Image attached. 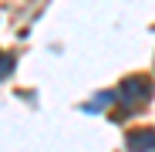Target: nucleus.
Listing matches in <instances>:
<instances>
[{
  "mask_svg": "<svg viewBox=\"0 0 155 152\" xmlns=\"http://www.w3.org/2000/svg\"><path fill=\"white\" fill-rule=\"evenodd\" d=\"M128 149L132 152H155V132H135L128 139Z\"/></svg>",
  "mask_w": 155,
  "mask_h": 152,
  "instance_id": "f257e3e1",
  "label": "nucleus"
},
{
  "mask_svg": "<svg viewBox=\"0 0 155 152\" xmlns=\"http://www.w3.org/2000/svg\"><path fill=\"white\" fill-rule=\"evenodd\" d=\"M10 64H14L10 58H0V78H7V74H10Z\"/></svg>",
  "mask_w": 155,
  "mask_h": 152,
  "instance_id": "f03ea898",
  "label": "nucleus"
}]
</instances>
